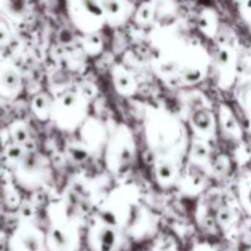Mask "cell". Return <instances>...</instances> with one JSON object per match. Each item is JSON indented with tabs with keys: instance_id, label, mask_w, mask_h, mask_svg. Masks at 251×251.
<instances>
[{
	"instance_id": "1",
	"label": "cell",
	"mask_w": 251,
	"mask_h": 251,
	"mask_svg": "<svg viewBox=\"0 0 251 251\" xmlns=\"http://www.w3.org/2000/svg\"><path fill=\"white\" fill-rule=\"evenodd\" d=\"M46 237L36 227L24 222L9 239V251H47Z\"/></svg>"
},
{
	"instance_id": "2",
	"label": "cell",
	"mask_w": 251,
	"mask_h": 251,
	"mask_svg": "<svg viewBox=\"0 0 251 251\" xmlns=\"http://www.w3.org/2000/svg\"><path fill=\"white\" fill-rule=\"evenodd\" d=\"M122 239L118 227L100 221V226L95 227L88 234V247L91 251H119Z\"/></svg>"
},
{
	"instance_id": "3",
	"label": "cell",
	"mask_w": 251,
	"mask_h": 251,
	"mask_svg": "<svg viewBox=\"0 0 251 251\" xmlns=\"http://www.w3.org/2000/svg\"><path fill=\"white\" fill-rule=\"evenodd\" d=\"M43 171V159L33 151H27L24 158L16 164V178L25 188H31L33 181Z\"/></svg>"
},
{
	"instance_id": "4",
	"label": "cell",
	"mask_w": 251,
	"mask_h": 251,
	"mask_svg": "<svg viewBox=\"0 0 251 251\" xmlns=\"http://www.w3.org/2000/svg\"><path fill=\"white\" fill-rule=\"evenodd\" d=\"M21 74L10 60H0V97L14 98L21 90Z\"/></svg>"
},
{
	"instance_id": "5",
	"label": "cell",
	"mask_w": 251,
	"mask_h": 251,
	"mask_svg": "<svg viewBox=\"0 0 251 251\" xmlns=\"http://www.w3.org/2000/svg\"><path fill=\"white\" fill-rule=\"evenodd\" d=\"M48 251H76L78 243L74 233L61 226H53L46 237Z\"/></svg>"
},
{
	"instance_id": "6",
	"label": "cell",
	"mask_w": 251,
	"mask_h": 251,
	"mask_svg": "<svg viewBox=\"0 0 251 251\" xmlns=\"http://www.w3.org/2000/svg\"><path fill=\"white\" fill-rule=\"evenodd\" d=\"M27 9V0H0V11L15 21L24 19Z\"/></svg>"
},
{
	"instance_id": "7",
	"label": "cell",
	"mask_w": 251,
	"mask_h": 251,
	"mask_svg": "<svg viewBox=\"0 0 251 251\" xmlns=\"http://www.w3.org/2000/svg\"><path fill=\"white\" fill-rule=\"evenodd\" d=\"M10 135L15 144L26 145L29 141V132L26 124L22 122H15L10 125Z\"/></svg>"
},
{
	"instance_id": "8",
	"label": "cell",
	"mask_w": 251,
	"mask_h": 251,
	"mask_svg": "<svg viewBox=\"0 0 251 251\" xmlns=\"http://www.w3.org/2000/svg\"><path fill=\"white\" fill-rule=\"evenodd\" d=\"M193 125L201 132H207L212 127V117L206 110H196L193 114Z\"/></svg>"
},
{
	"instance_id": "9",
	"label": "cell",
	"mask_w": 251,
	"mask_h": 251,
	"mask_svg": "<svg viewBox=\"0 0 251 251\" xmlns=\"http://www.w3.org/2000/svg\"><path fill=\"white\" fill-rule=\"evenodd\" d=\"M31 108L32 112L36 114L37 118H39V119H46L49 113V100L46 97V95H43V93L37 95L32 100Z\"/></svg>"
},
{
	"instance_id": "10",
	"label": "cell",
	"mask_w": 251,
	"mask_h": 251,
	"mask_svg": "<svg viewBox=\"0 0 251 251\" xmlns=\"http://www.w3.org/2000/svg\"><path fill=\"white\" fill-rule=\"evenodd\" d=\"M81 9L95 19H102L104 16V10L100 0H77Z\"/></svg>"
},
{
	"instance_id": "11",
	"label": "cell",
	"mask_w": 251,
	"mask_h": 251,
	"mask_svg": "<svg viewBox=\"0 0 251 251\" xmlns=\"http://www.w3.org/2000/svg\"><path fill=\"white\" fill-rule=\"evenodd\" d=\"M26 149H25L24 145H20V144H11L5 149V158L9 163H12L16 166L24 156L26 154Z\"/></svg>"
},
{
	"instance_id": "12",
	"label": "cell",
	"mask_w": 251,
	"mask_h": 251,
	"mask_svg": "<svg viewBox=\"0 0 251 251\" xmlns=\"http://www.w3.org/2000/svg\"><path fill=\"white\" fill-rule=\"evenodd\" d=\"M4 202L9 208H19L20 203H21V199H20L17 191L9 184L5 185L4 188Z\"/></svg>"
},
{
	"instance_id": "13",
	"label": "cell",
	"mask_w": 251,
	"mask_h": 251,
	"mask_svg": "<svg viewBox=\"0 0 251 251\" xmlns=\"http://www.w3.org/2000/svg\"><path fill=\"white\" fill-rule=\"evenodd\" d=\"M100 4H102L103 10H104V14H107L108 16H118V15L122 14L123 11V2L122 0H100Z\"/></svg>"
},
{
	"instance_id": "14",
	"label": "cell",
	"mask_w": 251,
	"mask_h": 251,
	"mask_svg": "<svg viewBox=\"0 0 251 251\" xmlns=\"http://www.w3.org/2000/svg\"><path fill=\"white\" fill-rule=\"evenodd\" d=\"M85 48L90 53H97L102 48V39L97 34H91L86 37L85 39Z\"/></svg>"
},
{
	"instance_id": "15",
	"label": "cell",
	"mask_w": 251,
	"mask_h": 251,
	"mask_svg": "<svg viewBox=\"0 0 251 251\" xmlns=\"http://www.w3.org/2000/svg\"><path fill=\"white\" fill-rule=\"evenodd\" d=\"M19 216L21 217V220L24 222L31 220L34 216V207L31 202H27V201H21L19 206Z\"/></svg>"
},
{
	"instance_id": "16",
	"label": "cell",
	"mask_w": 251,
	"mask_h": 251,
	"mask_svg": "<svg viewBox=\"0 0 251 251\" xmlns=\"http://www.w3.org/2000/svg\"><path fill=\"white\" fill-rule=\"evenodd\" d=\"M181 76H183V80L185 81L186 83H196L201 80V77H202V73H201L199 69L188 68L183 71Z\"/></svg>"
},
{
	"instance_id": "17",
	"label": "cell",
	"mask_w": 251,
	"mask_h": 251,
	"mask_svg": "<svg viewBox=\"0 0 251 251\" xmlns=\"http://www.w3.org/2000/svg\"><path fill=\"white\" fill-rule=\"evenodd\" d=\"M173 174L174 171L172 164L163 162V163H159L158 167H157V176L162 181H168L169 179H172Z\"/></svg>"
},
{
	"instance_id": "18",
	"label": "cell",
	"mask_w": 251,
	"mask_h": 251,
	"mask_svg": "<svg viewBox=\"0 0 251 251\" xmlns=\"http://www.w3.org/2000/svg\"><path fill=\"white\" fill-rule=\"evenodd\" d=\"M115 85L122 92H129L132 88L131 78L125 74H119L118 76H115Z\"/></svg>"
},
{
	"instance_id": "19",
	"label": "cell",
	"mask_w": 251,
	"mask_h": 251,
	"mask_svg": "<svg viewBox=\"0 0 251 251\" xmlns=\"http://www.w3.org/2000/svg\"><path fill=\"white\" fill-rule=\"evenodd\" d=\"M152 14H153V7H152V5L144 4L140 6L139 10H137L136 20L139 22H147L151 20Z\"/></svg>"
},
{
	"instance_id": "20",
	"label": "cell",
	"mask_w": 251,
	"mask_h": 251,
	"mask_svg": "<svg viewBox=\"0 0 251 251\" xmlns=\"http://www.w3.org/2000/svg\"><path fill=\"white\" fill-rule=\"evenodd\" d=\"M11 41V32L4 21L0 20V47H5Z\"/></svg>"
},
{
	"instance_id": "21",
	"label": "cell",
	"mask_w": 251,
	"mask_h": 251,
	"mask_svg": "<svg viewBox=\"0 0 251 251\" xmlns=\"http://www.w3.org/2000/svg\"><path fill=\"white\" fill-rule=\"evenodd\" d=\"M191 154L196 159H205L208 156V150L203 144H194L191 147Z\"/></svg>"
},
{
	"instance_id": "22",
	"label": "cell",
	"mask_w": 251,
	"mask_h": 251,
	"mask_svg": "<svg viewBox=\"0 0 251 251\" xmlns=\"http://www.w3.org/2000/svg\"><path fill=\"white\" fill-rule=\"evenodd\" d=\"M217 221L221 226H228L232 223L233 221V213L232 211L228 210V208H222V210L218 212L217 215Z\"/></svg>"
},
{
	"instance_id": "23",
	"label": "cell",
	"mask_w": 251,
	"mask_h": 251,
	"mask_svg": "<svg viewBox=\"0 0 251 251\" xmlns=\"http://www.w3.org/2000/svg\"><path fill=\"white\" fill-rule=\"evenodd\" d=\"M69 152H70V156L73 157L76 162H83L88 156L87 152H86L82 147H71V149L69 150Z\"/></svg>"
},
{
	"instance_id": "24",
	"label": "cell",
	"mask_w": 251,
	"mask_h": 251,
	"mask_svg": "<svg viewBox=\"0 0 251 251\" xmlns=\"http://www.w3.org/2000/svg\"><path fill=\"white\" fill-rule=\"evenodd\" d=\"M76 103H77V97H76V95H74V93H68V95L64 96L63 100H61V104L65 108L74 107Z\"/></svg>"
},
{
	"instance_id": "25",
	"label": "cell",
	"mask_w": 251,
	"mask_h": 251,
	"mask_svg": "<svg viewBox=\"0 0 251 251\" xmlns=\"http://www.w3.org/2000/svg\"><path fill=\"white\" fill-rule=\"evenodd\" d=\"M96 93V88L95 86L91 85V83H83L81 86V95L83 97H87V98H92Z\"/></svg>"
},
{
	"instance_id": "26",
	"label": "cell",
	"mask_w": 251,
	"mask_h": 251,
	"mask_svg": "<svg viewBox=\"0 0 251 251\" xmlns=\"http://www.w3.org/2000/svg\"><path fill=\"white\" fill-rule=\"evenodd\" d=\"M229 53H228L226 49H221V50L218 51L217 56H216V60H217V63L220 64V65L225 66L229 63Z\"/></svg>"
},
{
	"instance_id": "27",
	"label": "cell",
	"mask_w": 251,
	"mask_h": 251,
	"mask_svg": "<svg viewBox=\"0 0 251 251\" xmlns=\"http://www.w3.org/2000/svg\"><path fill=\"white\" fill-rule=\"evenodd\" d=\"M73 33H71L69 29H63V31L59 33V41L64 44H69L71 41H73Z\"/></svg>"
},
{
	"instance_id": "28",
	"label": "cell",
	"mask_w": 251,
	"mask_h": 251,
	"mask_svg": "<svg viewBox=\"0 0 251 251\" xmlns=\"http://www.w3.org/2000/svg\"><path fill=\"white\" fill-rule=\"evenodd\" d=\"M130 158H131V151L129 150V147H124V149L120 151L119 154V161L122 164L129 163Z\"/></svg>"
},
{
	"instance_id": "29",
	"label": "cell",
	"mask_w": 251,
	"mask_h": 251,
	"mask_svg": "<svg viewBox=\"0 0 251 251\" xmlns=\"http://www.w3.org/2000/svg\"><path fill=\"white\" fill-rule=\"evenodd\" d=\"M225 127L228 130V131H234L237 129V123H235L234 118L228 115L225 120Z\"/></svg>"
},
{
	"instance_id": "30",
	"label": "cell",
	"mask_w": 251,
	"mask_h": 251,
	"mask_svg": "<svg viewBox=\"0 0 251 251\" xmlns=\"http://www.w3.org/2000/svg\"><path fill=\"white\" fill-rule=\"evenodd\" d=\"M191 251H218L217 249H215L213 247H211L210 244H199L196 247H194Z\"/></svg>"
},
{
	"instance_id": "31",
	"label": "cell",
	"mask_w": 251,
	"mask_h": 251,
	"mask_svg": "<svg viewBox=\"0 0 251 251\" xmlns=\"http://www.w3.org/2000/svg\"><path fill=\"white\" fill-rule=\"evenodd\" d=\"M199 27H201L202 29H207L210 27V21H208V17L206 15L199 17Z\"/></svg>"
},
{
	"instance_id": "32",
	"label": "cell",
	"mask_w": 251,
	"mask_h": 251,
	"mask_svg": "<svg viewBox=\"0 0 251 251\" xmlns=\"http://www.w3.org/2000/svg\"><path fill=\"white\" fill-rule=\"evenodd\" d=\"M176 64H173V63H167L162 66V70L167 74H172L174 70H176Z\"/></svg>"
},
{
	"instance_id": "33",
	"label": "cell",
	"mask_w": 251,
	"mask_h": 251,
	"mask_svg": "<svg viewBox=\"0 0 251 251\" xmlns=\"http://www.w3.org/2000/svg\"><path fill=\"white\" fill-rule=\"evenodd\" d=\"M245 5H247L248 9L251 10V0H247V2H245Z\"/></svg>"
},
{
	"instance_id": "34",
	"label": "cell",
	"mask_w": 251,
	"mask_h": 251,
	"mask_svg": "<svg viewBox=\"0 0 251 251\" xmlns=\"http://www.w3.org/2000/svg\"><path fill=\"white\" fill-rule=\"evenodd\" d=\"M225 251H238V250L235 249V248H227Z\"/></svg>"
},
{
	"instance_id": "35",
	"label": "cell",
	"mask_w": 251,
	"mask_h": 251,
	"mask_svg": "<svg viewBox=\"0 0 251 251\" xmlns=\"http://www.w3.org/2000/svg\"><path fill=\"white\" fill-rule=\"evenodd\" d=\"M248 200H249V202L251 203V190L249 191V195H248Z\"/></svg>"
}]
</instances>
